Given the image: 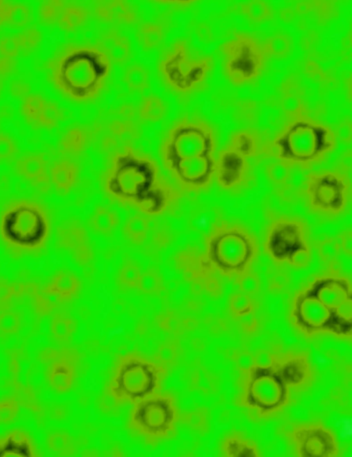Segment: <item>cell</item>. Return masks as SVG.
<instances>
[{"mask_svg":"<svg viewBox=\"0 0 352 457\" xmlns=\"http://www.w3.org/2000/svg\"><path fill=\"white\" fill-rule=\"evenodd\" d=\"M341 251L344 252L346 255H352V233L351 230H346L342 233L340 235V240H338Z\"/></svg>","mask_w":352,"mask_h":457,"instance_id":"52","label":"cell"},{"mask_svg":"<svg viewBox=\"0 0 352 457\" xmlns=\"http://www.w3.org/2000/svg\"><path fill=\"white\" fill-rule=\"evenodd\" d=\"M96 16L101 20L112 23H132L137 19L134 8L125 1H108L98 3L94 8Z\"/></svg>","mask_w":352,"mask_h":457,"instance_id":"23","label":"cell"},{"mask_svg":"<svg viewBox=\"0 0 352 457\" xmlns=\"http://www.w3.org/2000/svg\"><path fill=\"white\" fill-rule=\"evenodd\" d=\"M80 289L79 278L72 272L63 271L54 279L50 292L59 300H69L78 295Z\"/></svg>","mask_w":352,"mask_h":457,"instance_id":"27","label":"cell"},{"mask_svg":"<svg viewBox=\"0 0 352 457\" xmlns=\"http://www.w3.org/2000/svg\"><path fill=\"white\" fill-rule=\"evenodd\" d=\"M31 19L29 8L24 4L7 3L4 11V23L11 26L26 25Z\"/></svg>","mask_w":352,"mask_h":457,"instance_id":"39","label":"cell"},{"mask_svg":"<svg viewBox=\"0 0 352 457\" xmlns=\"http://www.w3.org/2000/svg\"><path fill=\"white\" fill-rule=\"evenodd\" d=\"M165 30L158 22H143L139 25L137 37L140 44L145 49L158 47L163 41Z\"/></svg>","mask_w":352,"mask_h":457,"instance_id":"32","label":"cell"},{"mask_svg":"<svg viewBox=\"0 0 352 457\" xmlns=\"http://www.w3.org/2000/svg\"><path fill=\"white\" fill-rule=\"evenodd\" d=\"M237 279L242 293L247 295L253 294L260 289L259 277L252 271L242 275Z\"/></svg>","mask_w":352,"mask_h":457,"instance_id":"51","label":"cell"},{"mask_svg":"<svg viewBox=\"0 0 352 457\" xmlns=\"http://www.w3.org/2000/svg\"><path fill=\"white\" fill-rule=\"evenodd\" d=\"M19 315L12 311H6L0 314V332L11 334L16 332L20 327Z\"/></svg>","mask_w":352,"mask_h":457,"instance_id":"50","label":"cell"},{"mask_svg":"<svg viewBox=\"0 0 352 457\" xmlns=\"http://www.w3.org/2000/svg\"><path fill=\"white\" fill-rule=\"evenodd\" d=\"M18 151L14 139L5 132L0 130V162H6L15 157Z\"/></svg>","mask_w":352,"mask_h":457,"instance_id":"48","label":"cell"},{"mask_svg":"<svg viewBox=\"0 0 352 457\" xmlns=\"http://www.w3.org/2000/svg\"><path fill=\"white\" fill-rule=\"evenodd\" d=\"M198 36L205 41H208L210 40L211 39V34H210V30L207 28V26L204 25H200L198 29Z\"/></svg>","mask_w":352,"mask_h":457,"instance_id":"55","label":"cell"},{"mask_svg":"<svg viewBox=\"0 0 352 457\" xmlns=\"http://www.w3.org/2000/svg\"><path fill=\"white\" fill-rule=\"evenodd\" d=\"M74 330V321L70 317L56 316L52 322V333L56 340L61 342L69 340Z\"/></svg>","mask_w":352,"mask_h":457,"instance_id":"42","label":"cell"},{"mask_svg":"<svg viewBox=\"0 0 352 457\" xmlns=\"http://www.w3.org/2000/svg\"><path fill=\"white\" fill-rule=\"evenodd\" d=\"M141 271L136 262L131 259H127L118 273V281L119 284L128 289H137Z\"/></svg>","mask_w":352,"mask_h":457,"instance_id":"37","label":"cell"},{"mask_svg":"<svg viewBox=\"0 0 352 457\" xmlns=\"http://www.w3.org/2000/svg\"><path fill=\"white\" fill-rule=\"evenodd\" d=\"M21 45V50L30 52L34 50L41 40L40 31L34 28L30 27L18 33Z\"/></svg>","mask_w":352,"mask_h":457,"instance_id":"47","label":"cell"},{"mask_svg":"<svg viewBox=\"0 0 352 457\" xmlns=\"http://www.w3.org/2000/svg\"><path fill=\"white\" fill-rule=\"evenodd\" d=\"M87 141L86 131L79 126H74L63 134L59 142V147L65 154H79L85 148Z\"/></svg>","mask_w":352,"mask_h":457,"instance_id":"31","label":"cell"},{"mask_svg":"<svg viewBox=\"0 0 352 457\" xmlns=\"http://www.w3.org/2000/svg\"><path fill=\"white\" fill-rule=\"evenodd\" d=\"M335 132L308 115H294L273 139L275 157L298 168H309L325 161L338 145Z\"/></svg>","mask_w":352,"mask_h":457,"instance_id":"6","label":"cell"},{"mask_svg":"<svg viewBox=\"0 0 352 457\" xmlns=\"http://www.w3.org/2000/svg\"><path fill=\"white\" fill-rule=\"evenodd\" d=\"M21 51L18 34L7 35L0 39V57L12 59L17 56Z\"/></svg>","mask_w":352,"mask_h":457,"instance_id":"46","label":"cell"},{"mask_svg":"<svg viewBox=\"0 0 352 457\" xmlns=\"http://www.w3.org/2000/svg\"><path fill=\"white\" fill-rule=\"evenodd\" d=\"M90 12L84 6L76 3L65 4L57 21L62 30L72 31L83 25L89 18Z\"/></svg>","mask_w":352,"mask_h":457,"instance_id":"29","label":"cell"},{"mask_svg":"<svg viewBox=\"0 0 352 457\" xmlns=\"http://www.w3.org/2000/svg\"><path fill=\"white\" fill-rule=\"evenodd\" d=\"M217 142L214 128L203 118L184 115L165 132L160 147L162 163L183 191H206L214 179Z\"/></svg>","mask_w":352,"mask_h":457,"instance_id":"2","label":"cell"},{"mask_svg":"<svg viewBox=\"0 0 352 457\" xmlns=\"http://www.w3.org/2000/svg\"><path fill=\"white\" fill-rule=\"evenodd\" d=\"M259 144L258 133L251 129H242L234 133L228 143L229 146L247 158L256 155Z\"/></svg>","mask_w":352,"mask_h":457,"instance_id":"28","label":"cell"},{"mask_svg":"<svg viewBox=\"0 0 352 457\" xmlns=\"http://www.w3.org/2000/svg\"><path fill=\"white\" fill-rule=\"evenodd\" d=\"M292 43L290 36L280 33L267 39L262 48L265 55L273 57H282L290 52Z\"/></svg>","mask_w":352,"mask_h":457,"instance_id":"35","label":"cell"},{"mask_svg":"<svg viewBox=\"0 0 352 457\" xmlns=\"http://www.w3.org/2000/svg\"><path fill=\"white\" fill-rule=\"evenodd\" d=\"M203 253L215 271L227 278H238L252 271L260 246L256 234L246 225L222 220L208 231Z\"/></svg>","mask_w":352,"mask_h":457,"instance_id":"7","label":"cell"},{"mask_svg":"<svg viewBox=\"0 0 352 457\" xmlns=\"http://www.w3.org/2000/svg\"><path fill=\"white\" fill-rule=\"evenodd\" d=\"M7 3L0 1V25L4 23V11Z\"/></svg>","mask_w":352,"mask_h":457,"instance_id":"56","label":"cell"},{"mask_svg":"<svg viewBox=\"0 0 352 457\" xmlns=\"http://www.w3.org/2000/svg\"><path fill=\"white\" fill-rule=\"evenodd\" d=\"M49 172L51 186L61 193L72 190L79 179V166L69 157L55 159L50 166Z\"/></svg>","mask_w":352,"mask_h":457,"instance_id":"21","label":"cell"},{"mask_svg":"<svg viewBox=\"0 0 352 457\" xmlns=\"http://www.w3.org/2000/svg\"><path fill=\"white\" fill-rule=\"evenodd\" d=\"M317 251L320 259L325 262L331 263L337 260L341 248L338 240L335 237H327L318 242Z\"/></svg>","mask_w":352,"mask_h":457,"instance_id":"43","label":"cell"},{"mask_svg":"<svg viewBox=\"0 0 352 457\" xmlns=\"http://www.w3.org/2000/svg\"><path fill=\"white\" fill-rule=\"evenodd\" d=\"M37 454L32 439L22 430H13L0 439V457H33Z\"/></svg>","mask_w":352,"mask_h":457,"instance_id":"22","label":"cell"},{"mask_svg":"<svg viewBox=\"0 0 352 457\" xmlns=\"http://www.w3.org/2000/svg\"><path fill=\"white\" fill-rule=\"evenodd\" d=\"M293 168L277 161L267 167V175L271 183L276 186V188L281 191L289 186L291 177V171Z\"/></svg>","mask_w":352,"mask_h":457,"instance_id":"36","label":"cell"},{"mask_svg":"<svg viewBox=\"0 0 352 457\" xmlns=\"http://www.w3.org/2000/svg\"><path fill=\"white\" fill-rule=\"evenodd\" d=\"M149 225L147 215L136 213L131 215L126 220L123 226V233L129 241L136 244H142L147 237Z\"/></svg>","mask_w":352,"mask_h":457,"instance_id":"30","label":"cell"},{"mask_svg":"<svg viewBox=\"0 0 352 457\" xmlns=\"http://www.w3.org/2000/svg\"><path fill=\"white\" fill-rule=\"evenodd\" d=\"M60 240L81 264L89 263L93 256L86 230L79 223L72 222L59 230Z\"/></svg>","mask_w":352,"mask_h":457,"instance_id":"20","label":"cell"},{"mask_svg":"<svg viewBox=\"0 0 352 457\" xmlns=\"http://www.w3.org/2000/svg\"><path fill=\"white\" fill-rule=\"evenodd\" d=\"M79 360L74 349H63L50 358L46 369V378L50 386L58 393H65L74 385Z\"/></svg>","mask_w":352,"mask_h":457,"instance_id":"18","label":"cell"},{"mask_svg":"<svg viewBox=\"0 0 352 457\" xmlns=\"http://www.w3.org/2000/svg\"><path fill=\"white\" fill-rule=\"evenodd\" d=\"M49 168L46 157L39 153L23 155L14 164L17 175L41 193L47 192L51 187Z\"/></svg>","mask_w":352,"mask_h":457,"instance_id":"19","label":"cell"},{"mask_svg":"<svg viewBox=\"0 0 352 457\" xmlns=\"http://www.w3.org/2000/svg\"><path fill=\"white\" fill-rule=\"evenodd\" d=\"M301 191L310 212L326 219H335L346 211L351 203L350 173L339 166L311 171L305 176Z\"/></svg>","mask_w":352,"mask_h":457,"instance_id":"13","label":"cell"},{"mask_svg":"<svg viewBox=\"0 0 352 457\" xmlns=\"http://www.w3.org/2000/svg\"><path fill=\"white\" fill-rule=\"evenodd\" d=\"M118 224V214L114 208L107 205L99 206L89 221L90 228L103 235H111Z\"/></svg>","mask_w":352,"mask_h":457,"instance_id":"26","label":"cell"},{"mask_svg":"<svg viewBox=\"0 0 352 457\" xmlns=\"http://www.w3.org/2000/svg\"><path fill=\"white\" fill-rule=\"evenodd\" d=\"M241 10L249 19L255 22L269 19L272 15L270 7L260 0L251 1L242 4Z\"/></svg>","mask_w":352,"mask_h":457,"instance_id":"40","label":"cell"},{"mask_svg":"<svg viewBox=\"0 0 352 457\" xmlns=\"http://www.w3.org/2000/svg\"><path fill=\"white\" fill-rule=\"evenodd\" d=\"M293 325L307 336L329 334L351 338V282L336 271L314 276L293 297Z\"/></svg>","mask_w":352,"mask_h":457,"instance_id":"3","label":"cell"},{"mask_svg":"<svg viewBox=\"0 0 352 457\" xmlns=\"http://www.w3.org/2000/svg\"><path fill=\"white\" fill-rule=\"evenodd\" d=\"M103 187L114 202L149 216L167 213L181 198L180 191L163 173L156 159L128 145L112 155Z\"/></svg>","mask_w":352,"mask_h":457,"instance_id":"1","label":"cell"},{"mask_svg":"<svg viewBox=\"0 0 352 457\" xmlns=\"http://www.w3.org/2000/svg\"><path fill=\"white\" fill-rule=\"evenodd\" d=\"M167 364L138 351L119 355L114 362L104 392L117 405H132L162 390Z\"/></svg>","mask_w":352,"mask_h":457,"instance_id":"8","label":"cell"},{"mask_svg":"<svg viewBox=\"0 0 352 457\" xmlns=\"http://www.w3.org/2000/svg\"><path fill=\"white\" fill-rule=\"evenodd\" d=\"M11 58L0 57V74L7 73L11 68Z\"/></svg>","mask_w":352,"mask_h":457,"instance_id":"54","label":"cell"},{"mask_svg":"<svg viewBox=\"0 0 352 457\" xmlns=\"http://www.w3.org/2000/svg\"><path fill=\"white\" fill-rule=\"evenodd\" d=\"M297 456L332 457L338 454L337 439L327 427L317 423L297 425L292 432Z\"/></svg>","mask_w":352,"mask_h":457,"instance_id":"16","label":"cell"},{"mask_svg":"<svg viewBox=\"0 0 352 457\" xmlns=\"http://www.w3.org/2000/svg\"><path fill=\"white\" fill-rule=\"evenodd\" d=\"M65 5L63 1L44 2L39 8L41 19L47 24L56 23Z\"/></svg>","mask_w":352,"mask_h":457,"instance_id":"44","label":"cell"},{"mask_svg":"<svg viewBox=\"0 0 352 457\" xmlns=\"http://www.w3.org/2000/svg\"><path fill=\"white\" fill-rule=\"evenodd\" d=\"M213 67V59L196 53L187 39H178L162 52L158 70L164 84L174 93L186 95L200 90Z\"/></svg>","mask_w":352,"mask_h":457,"instance_id":"12","label":"cell"},{"mask_svg":"<svg viewBox=\"0 0 352 457\" xmlns=\"http://www.w3.org/2000/svg\"><path fill=\"white\" fill-rule=\"evenodd\" d=\"M223 70L235 85H244L257 79L265 66L262 46L253 37L237 33L221 46Z\"/></svg>","mask_w":352,"mask_h":457,"instance_id":"14","label":"cell"},{"mask_svg":"<svg viewBox=\"0 0 352 457\" xmlns=\"http://www.w3.org/2000/svg\"><path fill=\"white\" fill-rule=\"evenodd\" d=\"M220 450L222 456L229 457L260 456L256 445L241 434L232 432L221 441Z\"/></svg>","mask_w":352,"mask_h":457,"instance_id":"25","label":"cell"},{"mask_svg":"<svg viewBox=\"0 0 352 457\" xmlns=\"http://www.w3.org/2000/svg\"><path fill=\"white\" fill-rule=\"evenodd\" d=\"M98 44L107 53L112 62L121 64L130 58V41L127 37L117 31L109 30L103 33Z\"/></svg>","mask_w":352,"mask_h":457,"instance_id":"24","label":"cell"},{"mask_svg":"<svg viewBox=\"0 0 352 457\" xmlns=\"http://www.w3.org/2000/svg\"><path fill=\"white\" fill-rule=\"evenodd\" d=\"M263 249L276 264L305 269L313 258V244L307 222L293 215H280L268 223L263 235Z\"/></svg>","mask_w":352,"mask_h":457,"instance_id":"11","label":"cell"},{"mask_svg":"<svg viewBox=\"0 0 352 457\" xmlns=\"http://www.w3.org/2000/svg\"><path fill=\"white\" fill-rule=\"evenodd\" d=\"M48 447L59 454H66L70 449V438L65 433H54L47 439Z\"/></svg>","mask_w":352,"mask_h":457,"instance_id":"49","label":"cell"},{"mask_svg":"<svg viewBox=\"0 0 352 457\" xmlns=\"http://www.w3.org/2000/svg\"><path fill=\"white\" fill-rule=\"evenodd\" d=\"M20 110L27 123L39 129H53L64 117L63 111L56 102L39 94L25 96Z\"/></svg>","mask_w":352,"mask_h":457,"instance_id":"17","label":"cell"},{"mask_svg":"<svg viewBox=\"0 0 352 457\" xmlns=\"http://www.w3.org/2000/svg\"><path fill=\"white\" fill-rule=\"evenodd\" d=\"M252 175L249 158L228 144L216 157L214 179L223 190H242L250 184Z\"/></svg>","mask_w":352,"mask_h":457,"instance_id":"15","label":"cell"},{"mask_svg":"<svg viewBox=\"0 0 352 457\" xmlns=\"http://www.w3.org/2000/svg\"><path fill=\"white\" fill-rule=\"evenodd\" d=\"M284 107L287 112L293 113L294 115H298L299 114L298 110L300 107V101L293 95L286 96L284 99Z\"/></svg>","mask_w":352,"mask_h":457,"instance_id":"53","label":"cell"},{"mask_svg":"<svg viewBox=\"0 0 352 457\" xmlns=\"http://www.w3.org/2000/svg\"><path fill=\"white\" fill-rule=\"evenodd\" d=\"M137 289L149 294H159L164 289L163 280L155 269L141 273Z\"/></svg>","mask_w":352,"mask_h":457,"instance_id":"38","label":"cell"},{"mask_svg":"<svg viewBox=\"0 0 352 457\" xmlns=\"http://www.w3.org/2000/svg\"><path fill=\"white\" fill-rule=\"evenodd\" d=\"M179 419L180 410L175 396L160 390L132 405L126 427L132 436L155 446L176 436Z\"/></svg>","mask_w":352,"mask_h":457,"instance_id":"10","label":"cell"},{"mask_svg":"<svg viewBox=\"0 0 352 457\" xmlns=\"http://www.w3.org/2000/svg\"><path fill=\"white\" fill-rule=\"evenodd\" d=\"M311 367L306 356L294 353L271 356L270 362L253 367L247 377L245 405L262 416L276 414L287 405L291 389H300L311 382Z\"/></svg>","mask_w":352,"mask_h":457,"instance_id":"5","label":"cell"},{"mask_svg":"<svg viewBox=\"0 0 352 457\" xmlns=\"http://www.w3.org/2000/svg\"><path fill=\"white\" fill-rule=\"evenodd\" d=\"M52 233V220L46 206L32 198L9 202L0 213V237L10 250L36 253L45 249Z\"/></svg>","mask_w":352,"mask_h":457,"instance_id":"9","label":"cell"},{"mask_svg":"<svg viewBox=\"0 0 352 457\" xmlns=\"http://www.w3.org/2000/svg\"><path fill=\"white\" fill-rule=\"evenodd\" d=\"M230 309L232 313L238 318H246L253 313V304L249 295L244 293H238L232 295L230 300Z\"/></svg>","mask_w":352,"mask_h":457,"instance_id":"41","label":"cell"},{"mask_svg":"<svg viewBox=\"0 0 352 457\" xmlns=\"http://www.w3.org/2000/svg\"><path fill=\"white\" fill-rule=\"evenodd\" d=\"M124 81L130 90L143 91L149 86L148 72L143 65L133 64L127 68Z\"/></svg>","mask_w":352,"mask_h":457,"instance_id":"34","label":"cell"},{"mask_svg":"<svg viewBox=\"0 0 352 457\" xmlns=\"http://www.w3.org/2000/svg\"><path fill=\"white\" fill-rule=\"evenodd\" d=\"M167 110L165 101L160 97L152 94L143 97L138 108V114L143 120L155 122L164 118Z\"/></svg>","mask_w":352,"mask_h":457,"instance_id":"33","label":"cell"},{"mask_svg":"<svg viewBox=\"0 0 352 457\" xmlns=\"http://www.w3.org/2000/svg\"><path fill=\"white\" fill-rule=\"evenodd\" d=\"M19 403L12 396H6L0 399V424L12 422L18 416Z\"/></svg>","mask_w":352,"mask_h":457,"instance_id":"45","label":"cell"},{"mask_svg":"<svg viewBox=\"0 0 352 457\" xmlns=\"http://www.w3.org/2000/svg\"><path fill=\"white\" fill-rule=\"evenodd\" d=\"M54 87L65 97L77 103L99 99L111 77L112 62L99 44L68 43L48 63Z\"/></svg>","mask_w":352,"mask_h":457,"instance_id":"4","label":"cell"}]
</instances>
